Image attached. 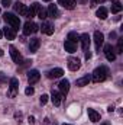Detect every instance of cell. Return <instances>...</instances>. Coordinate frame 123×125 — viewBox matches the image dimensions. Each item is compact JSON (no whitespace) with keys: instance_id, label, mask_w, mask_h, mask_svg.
<instances>
[{"instance_id":"obj_1","label":"cell","mask_w":123,"mask_h":125,"mask_svg":"<svg viewBox=\"0 0 123 125\" xmlns=\"http://www.w3.org/2000/svg\"><path fill=\"white\" fill-rule=\"evenodd\" d=\"M107 76H109V68L106 65H100L93 71L91 80L94 83H101V82H104L107 79Z\"/></svg>"},{"instance_id":"obj_2","label":"cell","mask_w":123,"mask_h":125,"mask_svg":"<svg viewBox=\"0 0 123 125\" xmlns=\"http://www.w3.org/2000/svg\"><path fill=\"white\" fill-rule=\"evenodd\" d=\"M3 21L7 23V25H10L13 29H19V26H20V19H19V16H16V15H13V13H4L3 15Z\"/></svg>"},{"instance_id":"obj_3","label":"cell","mask_w":123,"mask_h":125,"mask_svg":"<svg viewBox=\"0 0 123 125\" xmlns=\"http://www.w3.org/2000/svg\"><path fill=\"white\" fill-rule=\"evenodd\" d=\"M39 31V26L36 23H33L32 21H28L25 25H23V33L25 35H31V33H35V32Z\"/></svg>"},{"instance_id":"obj_4","label":"cell","mask_w":123,"mask_h":125,"mask_svg":"<svg viewBox=\"0 0 123 125\" xmlns=\"http://www.w3.org/2000/svg\"><path fill=\"white\" fill-rule=\"evenodd\" d=\"M104 55L109 61H114L116 60V52H114V48L112 47V44H106L104 45Z\"/></svg>"},{"instance_id":"obj_5","label":"cell","mask_w":123,"mask_h":125,"mask_svg":"<svg viewBox=\"0 0 123 125\" xmlns=\"http://www.w3.org/2000/svg\"><path fill=\"white\" fill-rule=\"evenodd\" d=\"M9 84H10L9 96H10V97H15V96L18 94V89H19V82H18V79H16V77H12Z\"/></svg>"},{"instance_id":"obj_6","label":"cell","mask_w":123,"mask_h":125,"mask_svg":"<svg viewBox=\"0 0 123 125\" xmlns=\"http://www.w3.org/2000/svg\"><path fill=\"white\" fill-rule=\"evenodd\" d=\"M39 79H41V74H39L38 70H31V71H28V83H29V84L38 83Z\"/></svg>"},{"instance_id":"obj_7","label":"cell","mask_w":123,"mask_h":125,"mask_svg":"<svg viewBox=\"0 0 123 125\" xmlns=\"http://www.w3.org/2000/svg\"><path fill=\"white\" fill-rule=\"evenodd\" d=\"M67 62H68V68H70L71 71H77V70H80V67H81V61H80L78 58H74V57H70Z\"/></svg>"},{"instance_id":"obj_8","label":"cell","mask_w":123,"mask_h":125,"mask_svg":"<svg viewBox=\"0 0 123 125\" xmlns=\"http://www.w3.org/2000/svg\"><path fill=\"white\" fill-rule=\"evenodd\" d=\"M9 51H10L12 60L16 62V64H20V62H22V55H20V52H19V51H18V50H16L15 47H13V45H12V47L9 48Z\"/></svg>"},{"instance_id":"obj_9","label":"cell","mask_w":123,"mask_h":125,"mask_svg":"<svg viewBox=\"0 0 123 125\" xmlns=\"http://www.w3.org/2000/svg\"><path fill=\"white\" fill-rule=\"evenodd\" d=\"M58 87H60V93L62 96H65V94L70 92V82L67 80V79H64L60 82V84H58Z\"/></svg>"},{"instance_id":"obj_10","label":"cell","mask_w":123,"mask_h":125,"mask_svg":"<svg viewBox=\"0 0 123 125\" xmlns=\"http://www.w3.org/2000/svg\"><path fill=\"white\" fill-rule=\"evenodd\" d=\"M3 35H4L9 41H12V39L16 38V29H13L12 26H6V28H3Z\"/></svg>"},{"instance_id":"obj_11","label":"cell","mask_w":123,"mask_h":125,"mask_svg":"<svg viewBox=\"0 0 123 125\" xmlns=\"http://www.w3.org/2000/svg\"><path fill=\"white\" fill-rule=\"evenodd\" d=\"M62 74H64L62 68H52V70H49L46 73L48 79H58V77H62Z\"/></svg>"},{"instance_id":"obj_12","label":"cell","mask_w":123,"mask_h":125,"mask_svg":"<svg viewBox=\"0 0 123 125\" xmlns=\"http://www.w3.org/2000/svg\"><path fill=\"white\" fill-rule=\"evenodd\" d=\"M51 100H52V103H54V106H60L62 102V94L60 92H57V90H52V93H51Z\"/></svg>"},{"instance_id":"obj_13","label":"cell","mask_w":123,"mask_h":125,"mask_svg":"<svg viewBox=\"0 0 123 125\" xmlns=\"http://www.w3.org/2000/svg\"><path fill=\"white\" fill-rule=\"evenodd\" d=\"M94 42H96L97 50H100V47H101V45H103V42H104V35H103L100 31L94 32Z\"/></svg>"},{"instance_id":"obj_14","label":"cell","mask_w":123,"mask_h":125,"mask_svg":"<svg viewBox=\"0 0 123 125\" xmlns=\"http://www.w3.org/2000/svg\"><path fill=\"white\" fill-rule=\"evenodd\" d=\"M87 114H88V118H90V121L91 122H98L100 121V112H97L96 109H91V108H88L87 109Z\"/></svg>"},{"instance_id":"obj_15","label":"cell","mask_w":123,"mask_h":125,"mask_svg":"<svg viewBox=\"0 0 123 125\" xmlns=\"http://www.w3.org/2000/svg\"><path fill=\"white\" fill-rule=\"evenodd\" d=\"M58 4H61L64 9H68V10H72L77 4L75 0H58Z\"/></svg>"},{"instance_id":"obj_16","label":"cell","mask_w":123,"mask_h":125,"mask_svg":"<svg viewBox=\"0 0 123 125\" xmlns=\"http://www.w3.org/2000/svg\"><path fill=\"white\" fill-rule=\"evenodd\" d=\"M80 41H81V47H83V50L87 51L88 47H90V35H88V33H83V35H80Z\"/></svg>"},{"instance_id":"obj_17","label":"cell","mask_w":123,"mask_h":125,"mask_svg":"<svg viewBox=\"0 0 123 125\" xmlns=\"http://www.w3.org/2000/svg\"><path fill=\"white\" fill-rule=\"evenodd\" d=\"M90 82H91V76H90V74H86V76L77 79V86H78V87H84V86H88Z\"/></svg>"},{"instance_id":"obj_18","label":"cell","mask_w":123,"mask_h":125,"mask_svg":"<svg viewBox=\"0 0 123 125\" xmlns=\"http://www.w3.org/2000/svg\"><path fill=\"white\" fill-rule=\"evenodd\" d=\"M15 10L20 15V16H26V12H28V7L23 4V3H20V1H16L15 3Z\"/></svg>"},{"instance_id":"obj_19","label":"cell","mask_w":123,"mask_h":125,"mask_svg":"<svg viewBox=\"0 0 123 125\" xmlns=\"http://www.w3.org/2000/svg\"><path fill=\"white\" fill-rule=\"evenodd\" d=\"M39 45H41V41H39L38 38H32L31 42H29V51H31L32 54L36 52V51L39 50Z\"/></svg>"},{"instance_id":"obj_20","label":"cell","mask_w":123,"mask_h":125,"mask_svg":"<svg viewBox=\"0 0 123 125\" xmlns=\"http://www.w3.org/2000/svg\"><path fill=\"white\" fill-rule=\"evenodd\" d=\"M48 16L49 18H58L60 16V12H58V7H57V4H49V7H48Z\"/></svg>"},{"instance_id":"obj_21","label":"cell","mask_w":123,"mask_h":125,"mask_svg":"<svg viewBox=\"0 0 123 125\" xmlns=\"http://www.w3.org/2000/svg\"><path fill=\"white\" fill-rule=\"evenodd\" d=\"M64 48H65V51L70 52V54H72V52L77 51V45H75V42H71V41H68V39L64 42Z\"/></svg>"},{"instance_id":"obj_22","label":"cell","mask_w":123,"mask_h":125,"mask_svg":"<svg viewBox=\"0 0 123 125\" xmlns=\"http://www.w3.org/2000/svg\"><path fill=\"white\" fill-rule=\"evenodd\" d=\"M41 31L44 32V33H46V35H52V33H54V26H52V23L45 22V23H42Z\"/></svg>"},{"instance_id":"obj_23","label":"cell","mask_w":123,"mask_h":125,"mask_svg":"<svg viewBox=\"0 0 123 125\" xmlns=\"http://www.w3.org/2000/svg\"><path fill=\"white\" fill-rule=\"evenodd\" d=\"M107 13H109V12H107V9L101 6L100 9H97V12H96V16H97L98 19H106V18H107Z\"/></svg>"},{"instance_id":"obj_24","label":"cell","mask_w":123,"mask_h":125,"mask_svg":"<svg viewBox=\"0 0 123 125\" xmlns=\"http://www.w3.org/2000/svg\"><path fill=\"white\" fill-rule=\"evenodd\" d=\"M122 9H123L122 3H120V1H114V3L112 4V9H110V10H112V13H114V15H116V13L122 12Z\"/></svg>"},{"instance_id":"obj_25","label":"cell","mask_w":123,"mask_h":125,"mask_svg":"<svg viewBox=\"0 0 123 125\" xmlns=\"http://www.w3.org/2000/svg\"><path fill=\"white\" fill-rule=\"evenodd\" d=\"M68 41L77 42V41H80V35H78L77 32H70V33H68Z\"/></svg>"},{"instance_id":"obj_26","label":"cell","mask_w":123,"mask_h":125,"mask_svg":"<svg viewBox=\"0 0 123 125\" xmlns=\"http://www.w3.org/2000/svg\"><path fill=\"white\" fill-rule=\"evenodd\" d=\"M38 18H39L41 21H44V19H46V18H48V12H46L45 9H41V10L38 12Z\"/></svg>"},{"instance_id":"obj_27","label":"cell","mask_w":123,"mask_h":125,"mask_svg":"<svg viewBox=\"0 0 123 125\" xmlns=\"http://www.w3.org/2000/svg\"><path fill=\"white\" fill-rule=\"evenodd\" d=\"M116 52H117V54H122V52H123V38H119V41H117Z\"/></svg>"},{"instance_id":"obj_28","label":"cell","mask_w":123,"mask_h":125,"mask_svg":"<svg viewBox=\"0 0 123 125\" xmlns=\"http://www.w3.org/2000/svg\"><path fill=\"white\" fill-rule=\"evenodd\" d=\"M35 15H36V13H35L33 7L31 6V7H28V12H26V16H25V18H28V19H32V18H33Z\"/></svg>"},{"instance_id":"obj_29","label":"cell","mask_w":123,"mask_h":125,"mask_svg":"<svg viewBox=\"0 0 123 125\" xmlns=\"http://www.w3.org/2000/svg\"><path fill=\"white\" fill-rule=\"evenodd\" d=\"M48 99H49V96H48V94H42V96H41V99H39L41 105H45V103L48 102Z\"/></svg>"},{"instance_id":"obj_30","label":"cell","mask_w":123,"mask_h":125,"mask_svg":"<svg viewBox=\"0 0 123 125\" xmlns=\"http://www.w3.org/2000/svg\"><path fill=\"white\" fill-rule=\"evenodd\" d=\"M25 93L28 94V96H31V94L35 93V89L32 87V86H29V87H26V90H25Z\"/></svg>"},{"instance_id":"obj_31","label":"cell","mask_w":123,"mask_h":125,"mask_svg":"<svg viewBox=\"0 0 123 125\" xmlns=\"http://www.w3.org/2000/svg\"><path fill=\"white\" fill-rule=\"evenodd\" d=\"M1 6H3V7H9V6H12V0H1Z\"/></svg>"},{"instance_id":"obj_32","label":"cell","mask_w":123,"mask_h":125,"mask_svg":"<svg viewBox=\"0 0 123 125\" xmlns=\"http://www.w3.org/2000/svg\"><path fill=\"white\" fill-rule=\"evenodd\" d=\"M28 121H29V124H31V125L35 124V118H33V116H29V119H28Z\"/></svg>"},{"instance_id":"obj_33","label":"cell","mask_w":123,"mask_h":125,"mask_svg":"<svg viewBox=\"0 0 123 125\" xmlns=\"http://www.w3.org/2000/svg\"><path fill=\"white\" fill-rule=\"evenodd\" d=\"M86 58H87V60H90V58H91V54H90V51H87V52H86Z\"/></svg>"},{"instance_id":"obj_34","label":"cell","mask_w":123,"mask_h":125,"mask_svg":"<svg viewBox=\"0 0 123 125\" xmlns=\"http://www.w3.org/2000/svg\"><path fill=\"white\" fill-rule=\"evenodd\" d=\"M96 4H97V0H91V4H90V6H91V7H94Z\"/></svg>"},{"instance_id":"obj_35","label":"cell","mask_w":123,"mask_h":125,"mask_svg":"<svg viewBox=\"0 0 123 125\" xmlns=\"http://www.w3.org/2000/svg\"><path fill=\"white\" fill-rule=\"evenodd\" d=\"M107 111H109V112H113V111H114V106H109Z\"/></svg>"},{"instance_id":"obj_36","label":"cell","mask_w":123,"mask_h":125,"mask_svg":"<svg viewBox=\"0 0 123 125\" xmlns=\"http://www.w3.org/2000/svg\"><path fill=\"white\" fill-rule=\"evenodd\" d=\"M3 54H4V52H3V50L0 48V57H3Z\"/></svg>"},{"instance_id":"obj_37","label":"cell","mask_w":123,"mask_h":125,"mask_svg":"<svg viewBox=\"0 0 123 125\" xmlns=\"http://www.w3.org/2000/svg\"><path fill=\"white\" fill-rule=\"evenodd\" d=\"M100 125H110V122H103V124H100Z\"/></svg>"},{"instance_id":"obj_38","label":"cell","mask_w":123,"mask_h":125,"mask_svg":"<svg viewBox=\"0 0 123 125\" xmlns=\"http://www.w3.org/2000/svg\"><path fill=\"white\" fill-rule=\"evenodd\" d=\"M103 1H106V0H97V3H103Z\"/></svg>"},{"instance_id":"obj_39","label":"cell","mask_w":123,"mask_h":125,"mask_svg":"<svg viewBox=\"0 0 123 125\" xmlns=\"http://www.w3.org/2000/svg\"><path fill=\"white\" fill-rule=\"evenodd\" d=\"M1 36H3V31H1V29H0V38H1Z\"/></svg>"},{"instance_id":"obj_40","label":"cell","mask_w":123,"mask_h":125,"mask_svg":"<svg viewBox=\"0 0 123 125\" xmlns=\"http://www.w3.org/2000/svg\"><path fill=\"white\" fill-rule=\"evenodd\" d=\"M42 1H51V0H42Z\"/></svg>"},{"instance_id":"obj_41","label":"cell","mask_w":123,"mask_h":125,"mask_svg":"<svg viewBox=\"0 0 123 125\" xmlns=\"http://www.w3.org/2000/svg\"><path fill=\"white\" fill-rule=\"evenodd\" d=\"M62 125H71V124H62Z\"/></svg>"},{"instance_id":"obj_42","label":"cell","mask_w":123,"mask_h":125,"mask_svg":"<svg viewBox=\"0 0 123 125\" xmlns=\"http://www.w3.org/2000/svg\"><path fill=\"white\" fill-rule=\"evenodd\" d=\"M0 12H1V10H0Z\"/></svg>"}]
</instances>
